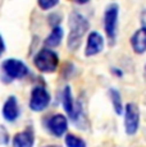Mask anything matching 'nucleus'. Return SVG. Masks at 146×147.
Listing matches in <instances>:
<instances>
[{"instance_id": "1", "label": "nucleus", "mask_w": 146, "mask_h": 147, "mask_svg": "<svg viewBox=\"0 0 146 147\" xmlns=\"http://www.w3.org/2000/svg\"><path fill=\"white\" fill-rule=\"evenodd\" d=\"M69 28L71 31L68 35L67 46L71 51H76L81 46V41L89 31L90 23L83 14H81L77 10H73L69 16Z\"/></svg>"}, {"instance_id": "2", "label": "nucleus", "mask_w": 146, "mask_h": 147, "mask_svg": "<svg viewBox=\"0 0 146 147\" xmlns=\"http://www.w3.org/2000/svg\"><path fill=\"white\" fill-rule=\"evenodd\" d=\"M3 70V80L10 81L13 80H22L30 74V69L22 60L16 58H9L3 60L1 63Z\"/></svg>"}, {"instance_id": "3", "label": "nucleus", "mask_w": 146, "mask_h": 147, "mask_svg": "<svg viewBox=\"0 0 146 147\" xmlns=\"http://www.w3.org/2000/svg\"><path fill=\"white\" fill-rule=\"evenodd\" d=\"M33 64L40 72L53 73L57 70L59 65V56L54 50L49 49V47H44L35 55Z\"/></svg>"}, {"instance_id": "4", "label": "nucleus", "mask_w": 146, "mask_h": 147, "mask_svg": "<svg viewBox=\"0 0 146 147\" xmlns=\"http://www.w3.org/2000/svg\"><path fill=\"white\" fill-rule=\"evenodd\" d=\"M118 13H119V5L117 3H110L104 10L103 23L104 31H105L108 38L110 40V44L113 45L117 38L118 32Z\"/></svg>"}, {"instance_id": "5", "label": "nucleus", "mask_w": 146, "mask_h": 147, "mask_svg": "<svg viewBox=\"0 0 146 147\" xmlns=\"http://www.w3.org/2000/svg\"><path fill=\"white\" fill-rule=\"evenodd\" d=\"M51 96L44 86H36L31 91L30 107L33 111H43L50 104Z\"/></svg>"}, {"instance_id": "6", "label": "nucleus", "mask_w": 146, "mask_h": 147, "mask_svg": "<svg viewBox=\"0 0 146 147\" xmlns=\"http://www.w3.org/2000/svg\"><path fill=\"white\" fill-rule=\"evenodd\" d=\"M140 127V110L136 104L130 102L124 109V129L128 136L136 134Z\"/></svg>"}, {"instance_id": "7", "label": "nucleus", "mask_w": 146, "mask_h": 147, "mask_svg": "<svg viewBox=\"0 0 146 147\" xmlns=\"http://www.w3.org/2000/svg\"><path fill=\"white\" fill-rule=\"evenodd\" d=\"M47 129L55 137H62L68 129V120L63 114H55L47 121Z\"/></svg>"}, {"instance_id": "8", "label": "nucleus", "mask_w": 146, "mask_h": 147, "mask_svg": "<svg viewBox=\"0 0 146 147\" xmlns=\"http://www.w3.org/2000/svg\"><path fill=\"white\" fill-rule=\"evenodd\" d=\"M104 49V38L96 31H92L87 37V42H86L85 47V55L86 56H94L101 53Z\"/></svg>"}, {"instance_id": "9", "label": "nucleus", "mask_w": 146, "mask_h": 147, "mask_svg": "<svg viewBox=\"0 0 146 147\" xmlns=\"http://www.w3.org/2000/svg\"><path fill=\"white\" fill-rule=\"evenodd\" d=\"M21 115L18 100L16 96H9L3 105V117L8 121H16Z\"/></svg>"}, {"instance_id": "10", "label": "nucleus", "mask_w": 146, "mask_h": 147, "mask_svg": "<svg viewBox=\"0 0 146 147\" xmlns=\"http://www.w3.org/2000/svg\"><path fill=\"white\" fill-rule=\"evenodd\" d=\"M35 143V133L31 128L18 132L13 137V147H33Z\"/></svg>"}, {"instance_id": "11", "label": "nucleus", "mask_w": 146, "mask_h": 147, "mask_svg": "<svg viewBox=\"0 0 146 147\" xmlns=\"http://www.w3.org/2000/svg\"><path fill=\"white\" fill-rule=\"evenodd\" d=\"M131 46L136 54H144L146 51V28L141 27L132 35Z\"/></svg>"}, {"instance_id": "12", "label": "nucleus", "mask_w": 146, "mask_h": 147, "mask_svg": "<svg viewBox=\"0 0 146 147\" xmlns=\"http://www.w3.org/2000/svg\"><path fill=\"white\" fill-rule=\"evenodd\" d=\"M62 101H63V107L66 110V113L71 117V119L76 120L77 119V110L74 107V101H73L72 96V90L69 86H66L62 94Z\"/></svg>"}, {"instance_id": "13", "label": "nucleus", "mask_w": 146, "mask_h": 147, "mask_svg": "<svg viewBox=\"0 0 146 147\" xmlns=\"http://www.w3.org/2000/svg\"><path fill=\"white\" fill-rule=\"evenodd\" d=\"M63 28L60 26H55L53 28V31L50 32V35L47 36L46 38H45V45H46L49 49H51V47H57L59 44H60L62 38H63Z\"/></svg>"}, {"instance_id": "14", "label": "nucleus", "mask_w": 146, "mask_h": 147, "mask_svg": "<svg viewBox=\"0 0 146 147\" xmlns=\"http://www.w3.org/2000/svg\"><path fill=\"white\" fill-rule=\"evenodd\" d=\"M109 96L112 98V104L113 107L116 110V113L118 115H122L123 113V102H122V97H120L119 91L116 88H109Z\"/></svg>"}, {"instance_id": "15", "label": "nucleus", "mask_w": 146, "mask_h": 147, "mask_svg": "<svg viewBox=\"0 0 146 147\" xmlns=\"http://www.w3.org/2000/svg\"><path fill=\"white\" fill-rule=\"evenodd\" d=\"M64 142H66L67 147H86L85 141L74 134H67Z\"/></svg>"}, {"instance_id": "16", "label": "nucleus", "mask_w": 146, "mask_h": 147, "mask_svg": "<svg viewBox=\"0 0 146 147\" xmlns=\"http://www.w3.org/2000/svg\"><path fill=\"white\" fill-rule=\"evenodd\" d=\"M37 4H39V7H40L41 9L47 10V9H51V8H54L55 5H58L59 1H58V0H40Z\"/></svg>"}, {"instance_id": "17", "label": "nucleus", "mask_w": 146, "mask_h": 147, "mask_svg": "<svg viewBox=\"0 0 146 147\" xmlns=\"http://www.w3.org/2000/svg\"><path fill=\"white\" fill-rule=\"evenodd\" d=\"M1 136H3V145H7L8 143V133H7V129H5L4 125H1Z\"/></svg>"}, {"instance_id": "18", "label": "nucleus", "mask_w": 146, "mask_h": 147, "mask_svg": "<svg viewBox=\"0 0 146 147\" xmlns=\"http://www.w3.org/2000/svg\"><path fill=\"white\" fill-rule=\"evenodd\" d=\"M140 21H141L142 27L146 28V9H144L141 12V14H140Z\"/></svg>"}, {"instance_id": "19", "label": "nucleus", "mask_w": 146, "mask_h": 147, "mask_svg": "<svg viewBox=\"0 0 146 147\" xmlns=\"http://www.w3.org/2000/svg\"><path fill=\"white\" fill-rule=\"evenodd\" d=\"M1 46H3L1 53H4V51H5V42H4V38H3V37H1Z\"/></svg>"}, {"instance_id": "20", "label": "nucleus", "mask_w": 146, "mask_h": 147, "mask_svg": "<svg viewBox=\"0 0 146 147\" xmlns=\"http://www.w3.org/2000/svg\"><path fill=\"white\" fill-rule=\"evenodd\" d=\"M144 78H145V81H146V64H145V67H144Z\"/></svg>"}, {"instance_id": "21", "label": "nucleus", "mask_w": 146, "mask_h": 147, "mask_svg": "<svg viewBox=\"0 0 146 147\" xmlns=\"http://www.w3.org/2000/svg\"><path fill=\"white\" fill-rule=\"evenodd\" d=\"M43 147H62V146H58V145H49V146H43Z\"/></svg>"}]
</instances>
